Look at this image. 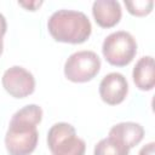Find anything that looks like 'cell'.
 Wrapping results in <instances>:
<instances>
[{"mask_svg": "<svg viewBox=\"0 0 155 155\" xmlns=\"http://www.w3.org/2000/svg\"><path fill=\"white\" fill-rule=\"evenodd\" d=\"M128 93V82L121 73H109L99 82V96L109 105L122 103Z\"/></svg>", "mask_w": 155, "mask_h": 155, "instance_id": "obj_7", "label": "cell"}, {"mask_svg": "<svg viewBox=\"0 0 155 155\" xmlns=\"http://www.w3.org/2000/svg\"><path fill=\"white\" fill-rule=\"evenodd\" d=\"M47 29L51 36L64 44H82L91 33L92 25L88 17L81 11L58 10L47 21Z\"/></svg>", "mask_w": 155, "mask_h": 155, "instance_id": "obj_2", "label": "cell"}, {"mask_svg": "<svg viewBox=\"0 0 155 155\" xmlns=\"http://www.w3.org/2000/svg\"><path fill=\"white\" fill-rule=\"evenodd\" d=\"M18 4L29 11H36V8L42 5V1H18Z\"/></svg>", "mask_w": 155, "mask_h": 155, "instance_id": "obj_13", "label": "cell"}, {"mask_svg": "<svg viewBox=\"0 0 155 155\" xmlns=\"http://www.w3.org/2000/svg\"><path fill=\"white\" fill-rule=\"evenodd\" d=\"M125 6L127 11L136 17L148 16L154 7L153 0H136V1H125Z\"/></svg>", "mask_w": 155, "mask_h": 155, "instance_id": "obj_12", "label": "cell"}, {"mask_svg": "<svg viewBox=\"0 0 155 155\" xmlns=\"http://www.w3.org/2000/svg\"><path fill=\"white\" fill-rule=\"evenodd\" d=\"M102 53L109 64L126 67L133 61L137 53V42L128 31H114L104 39Z\"/></svg>", "mask_w": 155, "mask_h": 155, "instance_id": "obj_3", "label": "cell"}, {"mask_svg": "<svg viewBox=\"0 0 155 155\" xmlns=\"http://www.w3.org/2000/svg\"><path fill=\"white\" fill-rule=\"evenodd\" d=\"M92 15L96 23L102 28L115 27L122 16L121 5L115 0H96L92 4Z\"/></svg>", "mask_w": 155, "mask_h": 155, "instance_id": "obj_8", "label": "cell"}, {"mask_svg": "<svg viewBox=\"0 0 155 155\" xmlns=\"http://www.w3.org/2000/svg\"><path fill=\"white\" fill-rule=\"evenodd\" d=\"M138 155H155V143L150 142L145 144L138 153Z\"/></svg>", "mask_w": 155, "mask_h": 155, "instance_id": "obj_14", "label": "cell"}, {"mask_svg": "<svg viewBox=\"0 0 155 155\" xmlns=\"http://www.w3.org/2000/svg\"><path fill=\"white\" fill-rule=\"evenodd\" d=\"M101 70V58L93 51L71 53L64 63V75L71 82L91 81Z\"/></svg>", "mask_w": 155, "mask_h": 155, "instance_id": "obj_5", "label": "cell"}, {"mask_svg": "<svg viewBox=\"0 0 155 155\" xmlns=\"http://www.w3.org/2000/svg\"><path fill=\"white\" fill-rule=\"evenodd\" d=\"M128 153L130 149L109 136L101 139L93 150V155H128Z\"/></svg>", "mask_w": 155, "mask_h": 155, "instance_id": "obj_11", "label": "cell"}, {"mask_svg": "<svg viewBox=\"0 0 155 155\" xmlns=\"http://www.w3.org/2000/svg\"><path fill=\"white\" fill-rule=\"evenodd\" d=\"M7 30V22H6V18L2 13H0V41L2 40L5 33Z\"/></svg>", "mask_w": 155, "mask_h": 155, "instance_id": "obj_15", "label": "cell"}, {"mask_svg": "<svg viewBox=\"0 0 155 155\" xmlns=\"http://www.w3.org/2000/svg\"><path fill=\"white\" fill-rule=\"evenodd\" d=\"M1 82L5 91L13 98H25L35 91L34 75L21 65H13L5 70Z\"/></svg>", "mask_w": 155, "mask_h": 155, "instance_id": "obj_6", "label": "cell"}, {"mask_svg": "<svg viewBox=\"0 0 155 155\" xmlns=\"http://www.w3.org/2000/svg\"><path fill=\"white\" fill-rule=\"evenodd\" d=\"M42 120V109L28 104L17 110L8 124L5 134V147L10 155H30L39 140L38 125Z\"/></svg>", "mask_w": 155, "mask_h": 155, "instance_id": "obj_1", "label": "cell"}, {"mask_svg": "<svg viewBox=\"0 0 155 155\" xmlns=\"http://www.w3.org/2000/svg\"><path fill=\"white\" fill-rule=\"evenodd\" d=\"M109 137L115 138L127 149H132L139 144L144 137V128L142 125L132 121L120 122L114 125L109 131Z\"/></svg>", "mask_w": 155, "mask_h": 155, "instance_id": "obj_9", "label": "cell"}, {"mask_svg": "<svg viewBox=\"0 0 155 155\" xmlns=\"http://www.w3.org/2000/svg\"><path fill=\"white\" fill-rule=\"evenodd\" d=\"M47 145L52 155H85V140L76 136L75 127L57 122L47 132Z\"/></svg>", "mask_w": 155, "mask_h": 155, "instance_id": "obj_4", "label": "cell"}, {"mask_svg": "<svg viewBox=\"0 0 155 155\" xmlns=\"http://www.w3.org/2000/svg\"><path fill=\"white\" fill-rule=\"evenodd\" d=\"M2 51H4V41L1 40L0 41V56L2 54Z\"/></svg>", "mask_w": 155, "mask_h": 155, "instance_id": "obj_16", "label": "cell"}, {"mask_svg": "<svg viewBox=\"0 0 155 155\" xmlns=\"http://www.w3.org/2000/svg\"><path fill=\"white\" fill-rule=\"evenodd\" d=\"M132 78L134 85L142 91H150L155 85V65L151 56H144L136 63Z\"/></svg>", "mask_w": 155, "mask_h": 155, "instance_id": "obj_10", "label": "cell"}]
</instances>
